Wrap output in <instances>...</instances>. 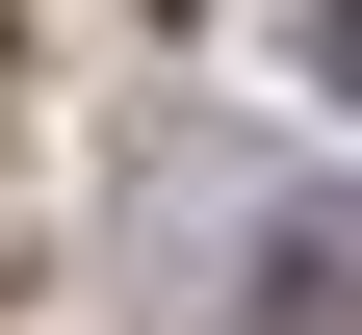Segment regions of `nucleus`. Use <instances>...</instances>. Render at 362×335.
I'll use <instances>...</instances> for the list:
<instances>
[{"mask_svg":"<svg viewBox=\"0 0 362 335\" xmlns=\"http://www.w3.org/2000/svg\"><path fill=\"white\" fill-rule=\"evenodd\" d=\"M233 335H362V207H285V232H259Z\"/></svg>","mask_w":362,"mask_h":335,"instance_id":"f257e3e1","label":"nucleus"},{"mask_svg":"<svg viewBox=\"0 0 362 335\" xmlns=\"http://www.w3.org/2000/svg\"><path fill=\"white\" fill-rule=\"evenodd\" d=\"M310 26H337V78H362V0H310Z\"/></svg>","mask_w":362,"mask_h":335,"instance_id":"f03ea898","label":"nucleus"}]
</instances>
